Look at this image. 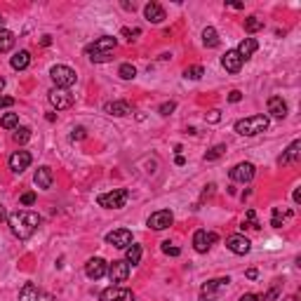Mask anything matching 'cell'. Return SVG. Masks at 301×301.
<instances>
[{
  "label": "cell",
  "instance_id": "d4e9b609",
  "mask_svg": "<svg viewBox=\"0 0 301 301\" xmlns=\"http://www.w3.org/2000/svg\"><path fill=\"white\" fill-rule=\"evenodd\" d=\"M10 64L14 71H24V68H29V64H31V54L26 52V50H19V52L12 57Z\"/></svg>",
  "mask_w": 301,
  "mask_h": 301
},
{
  "label": "cell",
  "instance_id": "52a82bcc",
  "mask_svg": "<svg viewBox=\"0 0 301 301\" xmlns=\"http://www.w3.org/2000/svg\"><path fill=\"white\" fill-rule=\"evenodd\" d=\"M174 221V214L170 212V210H158V212H153V214L149 216V228H153V231H165V228H170Z\"/></svg>",
  "mask_w": 301,
  "mask_h": 301
},
{
  "label": "cell",
  "instance_id": "836d02e7",
  "mask_svg": "<svg viewBox=\"0 0 301 301\" xmlns=\"http://www.w3.org/2000/svg\"><path fill=\"white\" fill-rule=\"evenodd\" d=\"M226 153V144H216L214 149H210L205 153V160H216V158H221Z\"/></svg>",
  "mask_w": 301,
  "mask_h": 301
},
{
  "label": "cell",
  "instance_id": "8fae6325",
  "mask_svg": "<svg viewBox=\"0 0 301 301\" xmlns=\"http://www.w3.org/2000/svg\"><path fill=\"white\" fill-rule=\"evenodd\" d=\"M254 174H257V167H254L252 162H240V165H236V167L231 170V179L238 183H247L254 179Z\"/></svg>",
  "mask_w": 301,
  "mask_h": 301
},
{
  "label": "cell",
  "instance_id": "5bb4252c",
  "mask_svg": "<svg viewBox=\"0 0 301 301\" xmlns=\"http://www.w3.org/2000/svg\"><path fill=\"white\" fill-rule=\"evenodd\" d=\"M216 240H219V236L216 233H212V231H195V236H193V247L195 252H207V249L214 245Z\"/></svg>",
  "mask_w": 301,
  "mask_h": 301
},
{
  "label": "cell",
  "instance_id": "7402d4cb",
  "mask_svg": "<svg viewBox=\"0 0 301 301\" xmlns=\"http://www.w3.org/2000/svg\"><path fill=\"white\" fill-rule=\"evenodd\" d=\"M257 50H259V43H257V40H254V38H245L242 43L238 45V50H236V52L240 54V59L245 61V59H249V57H252L254 52H257Z\"/></svg>",
  "mask_w": 301,
  "mask_h": 301
},
{
  "label": "cell",
  "instance_id": "7dc6e473",
  "mask_svg": "<svg viewBox=\"0 0 301 301\" xmlns=\"http://www.w3.org/2000/svg\"><path fill=\"white\" fill-rule=\"evenodd\" d=\"M247 278H249V280H257V278H259V271H257V269H249V271H247Z\"/></svg>",
  "mask_w": 301,
  "mask_h": 301
},
{
  "label": "cell",
  "instance_id": "e575fe53",
  "mask_svg": "<svg viewBox=\"0 0 301 301\" xmlns=\"http://www.w3.org/2000/svg\"><path fill=\"white\" fill-rule=\"evenodd\" d=\"M245 216H247V224L240 226L242 231H245V228H261V224L257 221V212H254V210H247V212H245Z\"/></svg>",
  "mask_w": 301,
  "mask_h": 301
},
{
  "label": "cell",
  "instance_id": "7bdbcfd3",
  "mask_svg": "<svg viewBox=\"0 0 301 301\" xmlns=\"http://www.w3.org/2000/svg\"><path fill=\"white\" fill-rule=\"evenodd\" d=\"M33 203H35V193H24L22 195V205L29 207V205H33Z\"/></svg>",
  "mask_w": 301,
  "mask_h": 301
},
{
  "label": "cell",
  "instance_id": "1f68e13d",
  "mask_svg": "<svg viewBox=\"0 0 301 301\" xmlns=\"http://www.w3.org/2000/svg\"><path fill=\"white\" fill-rule=\"evenodd\" d=\"M118 75L122 78V80H134V78H137V68H134L132 64H122L118 68Z\"/></svg>",
  "mask_w": 301,
  "mask_h": 301
},
{
  "label": "cell",
  "instance_id": "f6af8a7d",
  "mask_svg": "<svg viewBox=\"0 0 301 301\" xmlns=\"http://www.w3.org/2000/svg\"><path fill=\"white\" fill-rule=\"evenodd\" d=\"M207 120H210V122H219V120H221V113H219V111H210Z\"/></svg>",
  "mask_w": 301,
  "mask_h": 301
},
{
  "label": "cell",
  "instance_id": "6da1fadb",
  "mask_svg": "<svg viewBox=\"0 0 301 301\" xmlns=\"http://www.w3.org/2000/svg\"><path fill=\"white\" fill-rule=\"evenodd\" d=\"M38 226H40V216L35 214V212L19 210V212H12L10 214V228L19 240H29L38 231Z\"/></svg>",
  "mask_w": 301,
  "mask_h": 301
},
{
  "label": "cell",
  "instance_id": "bcb514c9",
  "mask_svg": "<svg viewBox=\"0 0 301 301\" xmlns=\"http://www.w3.org/2000/svg\"><path fill=\"white\" fill-rule=\"evenodd\" d=\"M214 188H216L214 183H210V186H205V191H203V200H205V198H210V195L214 193Z\"/></svg>",
  "mask_w": 301,
  "mask_h": 301
},
{
  "label": "cell",
  "instance_id": "603a6c76",
  "mask_svg": "<svg viewBox=\"0 0 301 301\" xmlns=\"http://www.w3.org/2000/svg\"><path fill=\"white\" fill-rule=\"evenodd\" d=\"M299 153H301V141H292L290 144V149L285 150L282 155H280V165H292V162H297V158H299Z\"/></svg>",
  "mask_w": 301,
  "mask_h": 301
},
{
  "label": "cell",
  "instance_id": "d6a6232c",
  "mask_svg": "<svg viewBox=\"0 0 301 301\" xmlns=\"http://www.w3.org/2000/svg\"><path fill=\"white\" fill-rule=\"evenodd\" d=\"M203 75H205L203 66H188V68L183 71V78H188V80H200Z\"/></svg>",
  "mask_w": 301,
  "mask_h": 301
},
{
  "label": "cell",
  "instance_id": "816d5d0a",
  "mask_svg": "<svg viewBox=\"0 0 301 301\" xmlns=\"http://www.w3.org/2000/svg\"><path fill=\"white\" fill-rule=\"evenodd\" d=\"M2 87H5V78H0V92H2Z\"/></svg>",
  "mask_w": 301,
  "mask_h": 301
},
{
  "label": "cell",
  "instance_id": "4dcf8cb0",
  "mask_svg": "<svg viewBox=\"0 0 301 301\" xmlns=\"http://www.w3.org/2000/svg\"><path fill=\"white\" fill-rule=\"evenodd\" d=\"M264 29V22L259 19V17H247L245 19V31L247 33H257V31H261Z\"/></svg>",
  "mask_w": 301,
  "mask_h": 301
},
{
  "label": "cell",
  "instance_id": "8d00e7d4",
  "mask_svg": "<svg viewBox=\"0 0 301 301\" xmlns=\"http://www.w3.org/2000/svg\"><path fill=\"white\" fill-rule=\"evenodd\" d=\"M282 221H285V214H282V210H280V207H275V210H273L271 226H273V228H280V226H282Z\"/></svg>",
  "mask_w": 301,
  "mask_h": 301
},
{
  "label": "cell",
  "instance_id": "ab89813d",
  "mask_svg": "<svg viewBox=\"0 0 301 301\" xmlns=\"http://www.w3.org/2000/svg\"><path fill=\"white\" fill-rule=\"evenodd\" d=\"M87 137V129L85 127H73V132H71V139L73 141H80Z\"/></svg>",
  "mask_w": 301,
  "mask_h": 301
},
{
  "label": "cell",
  "instance_id": "4fadbf2b",
  "mask_svg": "<svg viewBox=\"0 0 301 301\" xmlns=\"http://www.w3.org/2000/svg\"><path fill=\"white\" fill-rule=\"evenodd\" d=\"M106 273H108V264L101 257L90 259V261L85 264V275L90 280H101L104 275H106Z\"/></svg>",
  "mask_w": 301,
  "mask_h": 301
},
{
  "label": "cell",
  "instance_id": "9c48e42d",
  "mask_svg": "<svg viewBox=\"0 0 301 301\" xmlns=\"http://www.w3.org/2000/svg\"><path fill=\"white\" fill-rule=\"evenodd\" d=\"M108 278H111V282H113V285L125 282V280L129 278V264H127V261H122V259L113 261V264H108Z\"/></svg>",
  "mask_w": 301,
  "mask_h": 301
},
{
  "label": "cell",
  "instance_id": "f5cc1de1",
  "mask_svg": "<svg viewBox=\"0 0 301 301\" xmlns=\"http://www.w3.org/2000/svg\"><path fill=\"white\" fill-rule=\"evenodd\" d=\"M2 216H5V210H2V207H0V219H2Z\"/></svg>",
  "mask_w": 301,
  "mask_h": 301
},
{
  "label": "cell",
  "instance_id": "7a4b0ae2",
  "mask_svg": "<svg viewBox=\"0 0 301 301\" xmlns=\"http://www.w3.org/2000/svg\"><path fill=\"white\" fill-rule=\"evenodd\" d=\"M269 116H249V118H242L236 122V132L242 134V137H254V134H261L269 129Z\"/></svg>",
  "mask_w": 301,
  "mask_h": 301
},
{
  "label": "cell",
  "instance_id": "74e56055",
  "mask_svg": "<svg viewBox=\"0 0 301 301\" xmlns=\"http://www.w3.org/2000/svg\"><path fill=\"white\" fill-rule=\"evenodd\" d=\"M174 108H177V101H165V104H160V108H158V113L167 118L170 113H174Z\"/></svg>",
  "mask_w": 301,
  "mask_h": 301
},
{
  "label": "cell",
  "instance_id": "ffe728a7",
  "mask_svg": "<svg viewBox=\"0 0 301 301\" xmlns=\"http://www.w3.org/2000/svg\"><path fill=\"white\" fill-rule=\"evenodd\" d=\"M144 17H146L150 24H160L162 19H165V7H162L160 2H149V5L144 7Z\"/></svg>",
  "mask_w": 301,
  "mask_h": 301
},
{
  "label": "cell",
  "instance_id": "ac0fdd59",
  "mask_svg": "<svg viewBox=\"0 0 301 301\" xmlns=\"http://www.w3.org/2000/svg\"><path fill=\"white\" fill-rule=\"evenodd\" d=\"M33 181H35L38 188H43V191L52 188V181H54L52 170H50V167H38V170H35V177H33Z\"/></svg>",
  "mask_w": 301,
  "mask_h": 301
},
{
  "label": "cell",
  "instance_id": "cb8c5ba5",
  "mask_svg": "<svg viewBox=\"0 0 301 301\" xmlns=\"http://www.w3.org/2000/svg\"><path fill=\"white\" fill-rule=\"evenodd\" d=\"M40 297H43V292L38 290L33 282H26L22 292H19V301H40Z\"/></svg>",
  "mask_w": 301,
  "mask_h": 301
},
{
  "label": "cell",
  "instance_id": "f1b7e54d",
  "mask_svg": "<svg viewBox=\"0 0 301 301\" xmlns=\"http://www.w3.org/2000/svg\"><path fill=\"white\" fill-rule=\"evenodd\" d=\"M17 125H19V116H17V113H7V116H2V118H0V127L17 129Z\"/></svg>",
  "mask_w": 301,
  "mask_h": 301
},
{
  "label": "cell",
  "instance_id": "484cf974",
  "mask_svg": "<svg viewBox=\"0 0 301 301\" xmlns=\"http://www.w3.org/2000/svg\"><path fill=\"white\" fill-rule=\"evenodd\" d=\"M14 33L7 31V29H0V52H10L14 47Z\"/></svg>",
  "mask_w": 301,
  "mask_h": 301
},
{
  "label": "cell",
  "instance_id": "7c38bea8",
  "mask_svg": "<svg viewBox=\"0 0 301 301\" xmlns=\"http://www.w3.org/2000/svg\"><path fill=\"white\" fill-rule=\"evenodd\" d=\"M31 162H33V155L29 150H14L10 155V170L14 174H22L24 170H29Z\"/></svg>",
  "mask_w": 301,
  "mask_h": 301
},
{
  "label": "cell",
  "instance_id": "277c9868",
  "mask_svg": "<svg viewBox=\"0 0 301 301\" xmlns=\"http://www.w3.org/2000/svg\"><path fill=\"white\" fill-rule=\"evenodd\" d=\"M50 75H52L54 85L59 87V90H68V87H73L75 85V78H78L73 68H71V66H64V64L52 66Z\"/></svg>",
  "mask_w": 301,
  "mask_h": 301
},
{
  "label": "cell",
  "instance_id": "e0dca14e",
  "mask_svg": "<svg viewBox=\"0 0 301 301\" xmlns=\"http://www.w3.org/2000/svg\"><path fill=\"white\" fill-rule=\"evenodd\" d=\"M221 64H224V68L228 73H238V71L242 68V59H240V54H238L236 50H228V52L221 57Z\"/></svg>",
  "mask_w": 301,
  "mask_h": 301
},
{
  "label": "cell",
  "instance_id": "3957f363",
  "mask_svg": "<svg viewBox=\"0 0 301 301\" xmlns=\"http://www.w3.org/2000/svg\"><path fill=\"white\" fill-rule=\"evenodd\" d=\"M127 198H129L127 188H116L111 193H101L97 198V203L99 207H106V210H122L127 205Z\"/></svg>",
  "mask_w": 301,
  "mask_h": 301
},
{
  "label": "cell",
  "instance_id": "ba28073f",
  "mask_svg": "<svg viewBox=\"0 0 301 301\" xmlns=\"http://www.w3.org/2000/svg\"><path fill=\"white\" fill-rule=\"evenodd\" d=\"M47 99H50V104H52L57 111H64V108L73 106V94H68V90H59V87H54V90H50Z\"/></svg>",
  "mask_w": 301,
  "mask_h": 301
},
{
  "label": "cell",
  "instance_id": "8992f818",
  "mask_svg": "<svg viewBox=\"0 0 301 301\" xmlns=\"http://www.w3.org/2000/svg\"><path fill=\"white\" fill-rule=\"evenodd\" d=\"M101 301H134V292L127 287H120V285H111L99 294Z\"/></svg>",
  "mask_w": 301,
  "mask_h": 301
},
{
  "label": "cell",
  "instance_id": "44dd1931",
  "mask_svg": "<svg viewBox=\"0 0 301 301\" xmlns=\"http://www.w3.org/2000/svg\"><path fill=\"white\" fill-rule=\"evenodd\" d=\"M269 113L273 118H285L287 116V104H285V99L282 97H271L269 99Z\"/></svg>",
  "mask_w": 301,
  "mask_h": 301
},
{
  "label": "cell",
  "instance_id": "30bf717a",
  "mask_svg": "<svg viewBox=\"0 0 301 301\" xmlns=\"http://www.w3.org/2000/svg\"><path fill=\"white\" fill-rule=\"evenodd\" d=\"M106 242L113 245V247H118V249H127L129 245H132V231H127V228L111 231V233H106Z\"/></svg>",
  "mask_w": 301,
  "mask_h": 301
},
{
  "label": "cell",
  "instance_id": "d590c367",
  "mask_svg": "<svg viewBox=\"0 0 301 301\" xmlns=\"http://www.w3.org/2000/svg\"><path fill=\"white\" fill-rule=\"evenodd\" d=\"M162 252H165L167 257H179V254H181V249H179V247H174V245L170 242V240H165V242H162Z\"/></svg>",
  "mask_w": 301,
  "mask_h": 301
},
{
  "label": "cell",
  "instance_id": "60d3db41",
  "mask_svg": "<svg viewBox=\"0 0 301 301\" xmlns=\"http://www.w3.org/2000/svg\"><path fill=\"white\" fill-rule=\"evenodd\" d=\"M240 301H266V299H264V294H252V292H249V294H242Z\"/></svg>",
  "mask_w": 301,
  "mask_h": 301
},
{
  "label": "cell",
  "instance_id": "83f0119b",
  "mask_svg": "<svg viewBox=\"0 0 301 301\" xmlns=\"http://www.w3.org/2000/svg\"><path fill=\"white\" fill-rule=\"evenodd\" d=\"M125 252H127V259H125L127 264L137 266V264L141 261V245H134V242H132V245H129V247L125 249Z\"/></svg>",
  "mask_w": 301,
  "mask_h": 301
},
{
  "label": "cell",
  "instance_id": "d6986e66",
  "mask_svg": "<svg viewBox=\"0 0 301 301\" xmlns=\"http://www.w3.org/2000/svg\"><path fill=\"white\" fill-rule=\"evenodd\" d=\"M104 113L122 118V116H129V113H132V106H129L127 101H108V104H104Z\"/></svg>",
  "mask_w": 301,
  "mask_h": 301
},
{
  "label": "cell",
  "instance_id": "4316f807",
  "mask_svg": "<svg viewBox=\"0 0 301 301\" xmlns=\"http://www.w3.org/2000/svg\"><path fill=\"white\" fill-rule=\"evenodd\" d=\"M203 45L205 47H216L219 45V33H216V29H212V26H207L203 31Z\"/></svg>",
  "mask_w": 301,
  "mask_h": 301
},
{
  "label": "cell",
  "instance_id": "ee69618b",
  "mask_svg": "<svg viewBox=\"0 0 301 301\" xmlns=\"http://www.w3.org/2000/svg\"><path fill=\"white\" fill-rule=\"evenodd\" d=\"M14 106V99L12 97H0V108H10Z\"/></svg>",
  "mask_w": 301,
  "mask_h": 301
},
{
  "label": "cell",
  "instance_id": "b9f144b4",
  "mask_svg": "<svg viewBox=\"0 0 301 301\" xmlns=\"http://www.w3.org/2000/svg\"><path fill=\"white\" fill-rule=\"evenodd\" d=\"M240 99H242V92H240V90H233V92L228 94V101H231V104H238Z\"/></svg>",
  "mask_w": 301,
  "mask_h": 301
},
{
  "label": "cell",
  "instance_id": "2e32d148",
  "mask_svg": "<svg viewBox=\"0 0 301 301\" xmlns=\"http://www.w3.org/2000/svg\"><path fill=\"white\" fill-rule=\"evenodd\" d=\"M116 45H118V40L116 38H111V35H104V38H99V40H94L92 45H87L85 52L92 57V54H104V52H113L116 50Z\"/></svg>",
  "mask_w": 301,
  "mask_h": 301
},
{
  "label": "cell",
  "instance_id": "f907efd6",
  "mask_svg": "<svg viewBox=\"0 0 301 301\" xmlns=\"http://www.w3.org/2000/svg\"><path fill=\"white\" fill-rule=\"evenodd\" d=\"M40 43H43V45H50V43H52V38H50V35H43V40H40Z\"/></svg>",
  "mask_w": 301,
  "mask_h": 301
},
{
  "label": "cell",
  "instance_id": "f35d334b",
  "mask_svg": "<svg viewBox=\"0 0 301 301\" xmlns=\"http://www.w3.org/2000/svg\"><path fill=\"white\" fill-rule=\"evenodd\" d=\"M90 59H92V61H94V64H104V61H111V59H113V52H104V54H92V57H90Z\"/></svg>",
  "mask_w": 301,
  "mask_h": 301
},
{
  "label": "cell",
  "instance_id": "c3c4849f",
  "mask_svg": "<svg viewBox=\"0 0 301 301\" xmlns=\"http://www.w3.org/2000/svg\"><path fill=\"white\" fill-rule=\"evenodd\" d=\"M122 7H125V10H132V12H134V7H137V5H134V2H122Z\"/></svg>",
  "mask_w": 301,
  "mask_h": 301
},
{
  "label": "cell",
  "instance_id": "9a60e30c",
  "mask_svg": "<svg viewBox=\"0 0 301 301\" xmlns=\"http://www.w3.org/2000/svg\"><path fill=\"white\" fill-rule=\"evenodd\" d=\"M226 247L231 249L233 254H247L249 249H252V242H249L245 236H240V233H233V236H228L226 238Z\"/></svg>",
  "mask_w": 301,
  "mask_h": 301
},
{
  "label": "cell",
  "instance_id": "f546056e",
  "mask_svg": "<svg viewBox=\"0 0 301 301\" xmlns=\"http://www.w3.org/2000/svg\"><path fill=\"white\" fill-rule=\"evenodd\" d=\"M12 139H14V144H26V141L31 139V129L29 127H17L14 129V134H12Z\"/></svg>",
  "mask_w": 301,
  "mask_h": 301
},
{
  "label": "cell",
  "instance_id": "681fc988",
  "mask_svg": "<svg viewBox=\"0 0 301 301\" xmlns=\"http://www.w3.org/2000/svg\"><path fill=\"white\" fill-rule=\"evenodd\" d=\"M294 203H301V191H299V188L294 191Z\"/></svg>",
  "mask_w": 301,
  "mask_h": 301
},
{
  "label": "cell",
  "instance_id": "5b68a950",
  "mask_svg": "<svg viewBox=\"0 0 301 301\" xmlns=\"http://www.w3.org/2000/svg\"><path fill=\"white\" fill-rule=\"evenodd\" d=\"M228 278H214V280H207L200 290V301H214L219 299V294L228 287Z\"/></svg>",
  "mask_w": 301,
  "mask_h": 301
}]
</instances>
